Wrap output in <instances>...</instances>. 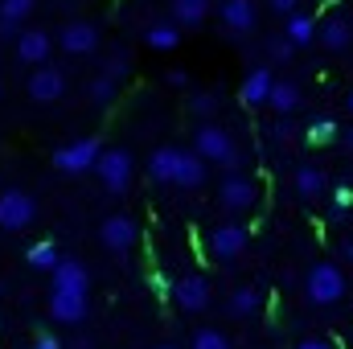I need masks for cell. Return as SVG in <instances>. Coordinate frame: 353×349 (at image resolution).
<instances>
[{
	"instance_id": "1",
	"label": "cell",
	"mask_w": 353,
	"mask_h": 349,
	"mask_svg": "<svg viewBox=\"0 0 353 349\" xmlns=\"http://www.w3.org/2000/svg\"><path fill=\"white\" fill-rule=\"evenodd\" d=\"M345 292H350V279H345L341 263L321 259V263L308 267V275H304V296H308V304H316V308H333V304L345 300Z\"/></svg>"
},
{
	"instance_id": "2",
	"label": "cell",
	"mask_w": 353,
	"mask_h": 349,
	"mask_svg": "<svg viewBox=\"0 0 353 349\" xmlns=\"http://www.w3.org/2000/svg\"><path fill=\"white\" fill-rule=\"evenodd\" d=\"M193 152L205 161V165H222V169H239V144L230 136V128L205 119L197 132H193Z\"/></svg>"
},
{
	"instance_id": "3",
	"label": "cell",
	"mask_w": 353,
	"mask_h": 349,
	"mask_svg": "<svg viewBox=\"0 0 353 349\" xmlns=\"http://www.w3.org/2000/svg\"><path fill=\"white\" fill-rule=\"evenodd\" d=\"M90 173L103 181V189H107V193L123 197V193L132 189V181H136V161H132V152H128V148H103Z\"/></svg>"
},
{
	"instance_id": "4",
	"label": "cell",
	"mask_w": 353,
	"mask_h": 349,
	"mask_svg": "<svg viewBox=\"0 0 353 349\" xmlns=\"http://www.w3.org/2000/svg\"><path fill=\"white\" fill-rule=\"evenodd\" d=\"M259 197H263V189H259V181L247 173H230L222 177V185H218V206L226 210V214H251L255 206H259Z\"/></svg>"
},
{
	"instance_id": "5",
	"label": "cell",
	"mask_w": 353,
	"mask_h": 349,
	"mask_svg": "<svg viewBox=\"0 0 353 349\" xmlns=\"http://www.w3.org/2000/svg\"><path fill=\"white\" fill-rule=\"evenodd\" d=\"M103 144L94 136H79V140H66L62 148H54V169L62 177H87L99 161Z\"/></svg>"
},
{
	"instance_id": "6",
	"label": "cell",
	"mask_w": 353,
	"mask_h": 349,
	"mask_svg": "<svg viewBox=\"0 0 353 349\" xmlns=\"http://www.w3.org/2000/svg\"><path fill=\"white\" fill-rule=\"evenodd\" d=\"M37 222V197L8 185L0 189V230H29Z\"/></svg>"
},
{
	"instance_id": "7",
	"label": "cell",
	"mask_w": 353,
	"mask_h": 349,
	"mask_svg": "<svg viewBox=\"0 0 353 349\" xmlns=\"http://www.w3.org/2000/svg\"><path fill=\"white\" fill-rule=\"evenodd\" d=\"M247 243H251V230L239 226V222H226V226H214L205 235V255L214 263H234L247 251Z\"/></svg>"
},
{
	"instance_id": "8",
	"label": "cell",
	"mask_w": 353,
	"mask_h": 349,
	"mask_svg": "<svg viewBox=\"0 0 353 349\" xmlns=\"http://www.w3.org/2000/svg\"><path fill=\"white\" fill-rule=\"evenodd\" d=\"M99 239H103V247H107L111 255H128V251L136 247V239H140V226H136L132 214H111V218H103Z\"/></svg>"
},
{
	"instance_id": "9",
	"label": "cell",
	"mask_w": 353,
	"mask_h": 349,
	"mask_svg": "<svg viewBox=\"0 0 353 349\" xmlns=\"http://www.w3.org/2000/svg\"><path fill=\"white\" fill-rule=\"evenodd\" d=\"M218 21L226 33L234 37H251L259 29V4L255 0H222L218 4Z\"/></svg>"
},
{
	"instance_id": "10",
	"label": "cell",
	"mask_w": 353,
	"mask_h": 349,
	"mask_svg": "<svg viewBox=\"0 0 353 349\" xmlns=\"http://www.w3.org/2000/svg\"><path fill=\"white\" fill-rule=\"evenodd\" d=\"M210 300H214V288L205 275H181L173 283V304L181 312H205Z\"/></svg>"
},
{
	"instance_id": "11",
	"label": "cell",
	"mask_w": 353,
	"mask_h": 349,
	"mask_svg": "<svg viewBox=\"0 0 353 349\" xmlns=\"http://www.w3.org/2000/svg\"><path fill=\"white\" fill-rule=\"evenodd\" d=\"M12 54L21 66H46L50 54H54V37L46 29H21L17 41H12Z\"/></svg>"
},
{
	"instance_id": "12",
	"label": "cell",
	"mask_w": 353,
	"mask_h": 349,
	"mask_svg": "<svg viewBox=\"0 0 353 349\" xmlns=\"http://www.w3.org/2000/svg\"><path fill=\"white\" fill-rule=\"evenodd\" d=\"M58 46L70 58H87V54L99 50V25H90V21H66L58 29Z\"/></svg>"
},
{
	"instance_id": "13",
	"label": "cell",
	"mask_w": 353,
	"mask_h": 349,
	"mask_svg": "<svg viewBox=\"0 0 353 349\" xmlns=\"http://www.w3.org/2000/svg\"><path fill=\"white\" fill-rule=\"evenodd\" d=\"M90 312V292H62V288H50V317L58 325H79L87 321Z\"/></svg>"
},
{
	"instance_id": "14",
	"label": "cell",
	"mask_w": 353,
	"mask_h": 349,
	"mask_svg": "<svg viewBox=\"0 0 353 349\" xmlns=\"http://www.w3.org/2000/svg\"><path fill=\"white\" fill-rule=\"evenodd\" d=\"M25 94H29L33 103H58V99L66 94V74H62L58 66H37V70L29 74V83H25Z\"/></svg>"
},
{
	"instance_id": "15",
	"label": "cell",
	"mask_w": 353,
	"mask_h": 349,
	"mask_svg": "<svg viewBox=\"0 0 353 349\" xmlns=\"http://www.w3.org/2000/svg\"><path fill=\"white\" fill-rule=\"evenodd\" d=\"M316 41H321V50H329V54H345L353 46V21L350 17H325V21L316 25Z\"/></svg>"
},
{
	"instance_id": "16",
	"label": "cell",
	"mask_w": 353,
	"mask_h": 349,
	"mask_svg": "<svg viewBox=\"0 0 353 349\" xmlns=\"http://www.w3.org/2000/svg\"><path fill=\"white\" fill-rule=\"evenodd\" d=\"M205 181H210V165H205L197 152H185V148H181V157H176V173H173V185H176V189H185V193H197Z\"/></svg>"
},
{
	"instance_id": "17",
	"label": "cell",
	"mask_w": 353,
	"mask_h": 349,
	"mask_svg": "<svg viewBox=\"0 0 353 349\" xmlns=\"http://www.w3.org/2000/svg\"><path fill=\"white\" fill-rule=\"evenodd\" d=\"M50 275H54L50 288H62V292H90V271H87V263H79V259H58Z\"/></svg>"
},
{
	"instance_id": "18",
	"label": "cell",
	"mask_w": 353,
	"mask_h": 349,
	"mask_svg": "<svg viewBox=\"0 0 353 349\" xmlns=\"http://www.w3.org/2000/svg\"><path fill=\"white\" fill-rule=\"evenodd\" d=\"M271 83H275V74H271V66H255L247 79H243V87H239V99L247 103V107H267V94H271Z\"/></svg>"
},
{
	"instance_id": "19",
	"label": "cell",
	"mask_w": 353,
	"mask_h": 349,
	"mask_svg": "<svg viewBox=\"0 0 353 349\" xmlns=\"http://www.w3.org/2000/svg\"><path fill=\"white\" fill-rule=\"evenodd\" d=\"M259 308H263V292H259V288H251V283L234 288V292H230V300H226V312H230L234 321H255V317H259Z\"/></svg>"
},
{
	"instance_id": "20",
	"label": "cell",
	"mask_w": 353,
	"mask_h": 349,
	"mask_svg": "<svg viewBox=\"0 0 353 349\" xmlns=\"http://www.w3.org/2000/svg\"><path fill=\"white\" fill-rule=\"evenodd\" d=\"M176 157H181L176 144H161V148H152V157H148V181H152V185H173Z\"/></svg>"
},
{
	"instance_id": "21",
	"label": "cell",
	"mask_w": 353,
	"mask_h": 349,
	"mask_svg": "<svg viewBox=\"0 0 353 349\" xmlns=\"http://www.w3.org/2000/svg\"><path fill=\"white\" fill-rule=\"evenodd\" d=\"M292 185H296V193H300L304 201H316V197L329 189V177H325V169H316V165H296Z\"/></svg>"
},
{
	"instance_id": "22",
	"label": "cell",
	"mask_w": 353,
	"mask_h": 349,
	"mask_svg": "<svg viewBox=\"0 0 353 349\" xmlns=\"http://www.w3.org/2000/svg\"><path fill=\"white\" fill-rule=\"evenodd\" d=\"M283 37H288L296 50L316 46V17H308V12H292V17H283Z\"/></svg>"
},
{
	"instance_id": "23",
	"label": "cell",
	"mask_w": 353,
	"mask_h": 349,
	"mask_svg": "<svg viewBox=\"0 0 353 349\" xmlns=\"http://www.w3.org/2000/svg\"><path fill=\"white\" fill-rule=\"evenodd\" d=\"M300 83H292V79H275L271 83V94H267V107L275 111V115H292L296 107H300Z\"/></svg>"
},
{
	"instance_id": "24",
	"label": "cell",
	"mask_w": 353,
	"mask_h": 349,
	"mask_svg": "<svg viewBox=\"0 0 353 349\" xmlns=\"http://www.w3.org/2000/svg\"><path fill=\"white\" fill-rule=\"evenodd\" d=\"M144 46H148V50H157V54H173L176 46H181V29H176L173 21L148 25V29H144Z\"/></svg>"
},
{
	"instance_id": "25",
	"label": "cell",
	"mask_w": 353,
	"mask_h": 349,
	"mask_svg": "<svg viewBox=\"0 0 353 349\" xmlns=\"http://www.w3.org/2000/svg\"><path fill=\"white\" fill-rule=\"evenodd\" d=\"M210 17V0H173V25L176 29H197Z\"/></svg>"
},
{
	"instance_id": "26",
	"label": "cell",
	"mask_w": 353,
	"mask_h": 349,
	"mask_svg": "<svg viewBox=\"0 0 353 349\" xmlns=\"http://www.w3.org/2000/svg\"><path fill=\"white\" fill-rule=\"evenodd\" d=\"M62 259L58 255V247H54V239H37L29 251H25V263L33 267V271H54V263Z\"/></svg>"
},
{
	"instance_id": "27",
	"label": "cell",
	"mask_w": 353,
	"mask_h": 349,
	"mask_svg": "<svg viewBox=\"0 0 353 349\" xmlns=\"http://www.w3.org/2000/svg\"><path fill=\"white\" fill-rule=\"evenodd\" d=\"M99 74H107L111 83H119V87H123V83L132 79V54H128V50H111Z\"/></svg>"
},
{
	"instance_id": "28",
	"label": "cell",
	"mask_w": 353,
	"mask_h": 349,
	"mask_svg": "<svg viewBox=\"0 0 353 349\" xmlns=\"http://www.w3.org/2000/svg\"><path fill=\"white\" fill-rule=\"evenodd\" d=\"M197 119H214L218 107H222V94L218 90H189V103H185Z\"/></svg>"
},
{
	"instance_id": "29",
	"label": "cell",
	"mask_w": 353,
	"mask_h": 349,
	"mask_svg": "<svg viewBox=\"0 0 353 349\" xmlns=\"http://www.w3.org/2000/svg\"><path fill=\"white\" fill-rule=\"evenodd\" d=\"M115 94H119V83H111L107 74H94L87 83V103H94V107H111Z\"/></svg>"
},
{
	"instance_id": "30",
	"label": "cell",
	"mask_w": 353,
	"mask_h": 349,
	"mask_svg": "<svg viewBox=\"0 0 353 349\" xmlns=\"http://www.w3.org/2000/svg\"><path fill=\"white\" fill-rule=\"evenodd\" d=\"M337 132H341V128H337V119L316 115V119L304 128V140H308V144H333V140H337Z\"/></svg>"
},
{
	"instance_id": "31",
	"label": "cell",
	"mask_w": 353,
	"mask_h": 349,
	"mask_svg": "<svg viewBox=\"0 0 353 349\" xmlns=\"http://www.w3.org/2000/svg\"><path fill=\"white\" fill-rule=\"evenodd\" d=\"M33 8H37V0H0V21H8V25H25Z\"/></svg>"
},
{
	"instance_id": "32",
	"label": "cell",
	"mask_w": 353,
	"mask_h": 349,
	"mask_svg": "<svg viewBox=\"0 0 353 349\" xmlns=\"http://www.w3.org/2000/svg\"><path fill=\"white\" fill-rule=\"evenodd\" d=\"M189 349H234V346H230V337H226L222 329H197L193 341H189Z\"/></svg>"
},
{
	"instance_id": "33",
	"label": "cell",
	"mask_w": 353,
	"mask_h": 349,
	"mask_svg": "<svg viewBox=\"0 0 353 349\" xmlns=\"http://www.w3.org/2000/svg\"><path fill=\"white\" fill-rule=\"evenodd\" d=\"M267 58H271L275 66H288V62L296 58V46H292L283 33H275V37H267Z\"/></svg>"
},
{
	"instance_id": "34",
	"label": "cell",
	"mask_w": 353,
	"mask_h": 349,
	"mask_svg": "<svg viewBox=\"0 0 353 349\" xmlns=\"http://www.w3.org/2000/svg\"><path fill=\"white\" fill-rule=\"evenodd\" d=\"M271 140H275V144H292V140H296V128H292L288 115H279V119L271 123Z\"/></svg>"
},
{
	"instance_id": "35",
	"label": "cell",
	"mask_w": 353,
	"mask_h": 349,
	"mask_svg": "<svg viewBox=\"0 0 353 349\" xmlns=\"http://www.w3.org/2000/svg\"><path fill=\"white\" fill-rule=\"evenodd\" d=\"M165 83H169L173 90H189V87H193V74L176 66V70H169V74H165Z\"/></svg>"
},
{
	"instance_id": "36",
	"label": "cell",
	"mask_w": 353,
	"mask_h": 349,
	"mask_svg": "<svg viewBox=\"0 0 353 349\" xmlns=\"http://www.w3.org/2000/svg\"><path fill=\"white\" fill-rule=\"evenodd\" d=\"M267 8L275 17H292V12H300V0H267Z\"/></svg>"
},
{
	"instance_id": "37",
	"label": "cell",
	"mask_w": 353,
	"mask_h": 349,
	"mask_svg": "<svg viewBox=\"0 0 353 349\" xmlns=\"http://www.w3.org/2000/svg\"><path fill=\"white\" fill-rule=\"evenodd\" d=\"M33 349H62V341H58L54 333H37V337H33Z\"/></svg>"
},
{
	"instance_id": "38",
	"label": "cell",
	"mask_w": 353,
	"mask_h": 349,
	"mask_svg": "<svg viewBox=\"0 0 353 349\" xmlns=\"http://www.w3.org/2000/svg\"><path fill=\"white\" fill-rule=\"evenodd\" d=\"M333 206H353V189L350 185H337V189H333Z\"/></svg>"
},
{
	"instance_id": "39",
	"label": "cell",
	"mask_w": 353,
	"mask_h": 349,
	"mask_svg": "<svg viewBox=\"0 0 353 349\" xmlns=\"http://www.w3.org/2000/svg\"><path fill=\"white\" fill-rule=\"evenodd\" d=\"M296 349H337V346H333L329 337H304V341H300Z\"/></svg>"
},
{
	"instance_id": "40",
	"label": "cell",
	"mask_w": 353,
	"mask_h": 349,
	"mask_svg": "<svg viewBox=\"0 0 353 349\" xmlns=\"http://www.w3.org/2000/svg\"><path fill=\"white\" fill-rule=\"evenodd\" d=\"M337 259L353 267V239H341V243H337Z\"/></svg>"
},
{
	"instance_id": "41",
	"label": "cell",
	"mask_w": 353,
	"mask_h": 349,
	"mask_svg": "<svg viewBox=\"0 0 353 349\" xmlns=\"http://www.w3.org/2000/svg\"><path fill=\"white\" fill-rule=\"evenodd\" d=\"M353 214V206H329V222H345Z\"/></svg>"
},
{
	"instance_id": "42",
	"label": "cell",
	"mask_w": 353,
	"mask_h": 349,
	"mask_svg": "<svg viewBox=\"0 0 353 349\" xmlns=\"http://www.w3.org/2000/svg\"><path fill=\"white\" fill-rule=\"evenodd\" d=\"M337 140L345 144V152H353V123H350V128H345V132H337Z\"/></svg>"
},
{
	"instance_id": "43",
	"label": "cell",
	"mask_w": 353,
	"mask_h": 349,
	"mask_svg": "<svg viewBox=\"0 0 353 349\" xmlns=\"http://www.w3.org/2000/svg\"><path fill=\"white\" fill-rule=\"evenodd\" d=\"M345 107H350V115H353V87H350V94H345Z\"/></svg>"
},
{
	"instance_id": "44",
	"label": "cell",
	"mask_w": 353,
	"mask_h": 349,
	"mask_svg": "<svg viewBox=\"0 0 353 349\" xmlns=\"http://www.w3.org/2000/svg\"><path fill=\"white\" fill-rule=\"evenodd\" d=\"M157 349H176V346H157Z\"/></svg>"
}]
</instances>
